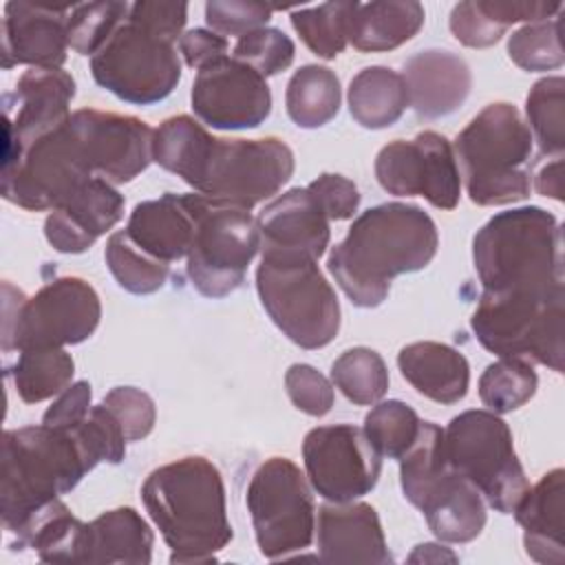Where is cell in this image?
<instances>
[{
	"instance_id": "obj_1",
	"label": "cell",
	"mask_w": 565,
	"mask_h": 565,
	"mask_svg": "<svg viewBox=\"0 0 565 565\" xmlns=\"http://www.w3.org/2000/svg\"><path fill=\"white\" fill-rule=\"evenodd\" d=\"M124 457V430L104 404L71 428L40 424L7 430L0 470L4 527L18 534L38 510L71 492L99 461L119 463Z\"/></svg>"
},
{
	"instance_id": "obj_2",
	"label": "cell",
	"mask_w": 565,
	"mask_h": 565,
	"mask_svg": "<svg viewBox=\"0 0 565 565\" xmlns=\"http://www.w3.org/2000/svg\"><path fill=\"white\" fill-rule=\"evenodd\" d=\"M152 161L194 192L252 210L294 174V152L278 137H212L194 117H168L152 139Z\"/></svg>"
},
{
	"instance_id": "obj_3",
	"label": "cell",
	"mask_w": 565,
	"mask_h": 565,
	"mask_svg": "<svg viewBox=\"0 0 565 565\" xmlns=\"http://www.w3.org/2000/svg\"><path fill=\"white\" fill-rule=\"evenodd\" d=\"M435 221L411 203H382L362 212L331 249L327 267L358 307L386 300L391 280L424 269L437 254Z\"/></svg>"
},
{
	"instance_id": "obj_4",
	"label": "cell",
	"mask_w": 565,
	"mask_h": 565,
	"mask_svg": "<svg viewBox=\"0 0 565 565\" xmlns=\"http://www.w3.org/2000/svg\"><path fill=\"white\" fill-rule=\"evenodd\" d=\"M141 501L170 547V563H212L232 541L225 486L218 468L190 455L154 468Z\"/></svg>"
},
{
	"instance_id": "obj_5",
	"label": "cell",
	"mask_w": 565,
	"mask_h": 565,
	"mask_svg": "<svg viewBox=\"0 0 565 565\" xmlns=\"http://www.w3.org/2000/svg\"><path fill=\"white\" fill-rule=\"evenodd\" d=\"M472 260L486 294L565 289L561 223L536 205L494 214L472 238Z\"/></svg>"
},
{
	"instance_id": "obj_6",
	"label": "cell",
	"mask_w": 565,
	"mask_h": 565,
	"mask_svg": "<svg viewBox=\"0 0 565 565\" xmlns=\"http://www.w3.org/2000/svg\"><path fill=\"white\" fill-rule=\"evenodd\" d=\"M466 192L477 205H508L530 194L532 132L516 106L488 104L455 139Z\"/></svg>"
},
{
	"instance_id": "obj_7",
	"label": "cell",
	"mask_w": 565,
	"mask_h": 565,
	"mask_svg": "<svg viewBox=\"0 0 565 565\" xmlns=\"http://www.w3.org/2000/svg\"><path fill=\"white\" fill-rule=\"evenodd\" d=\"M399 461L404 497L424 512L430 532L446 543H468L486 525L481 492L459 475L444 448V428L422 422Z\"/></svg>"
},
{
	"instance_id": "obj_8",
	"label": "cell",
	"mask_w": 565,
	"mask_h": 565,
	"mask_svg": "<svg viewBox=\"0 0 565 565\" xmlns=\"http://www.w3.org/2000/svg\"><path fill=\"white\" fill-rule=\"evenodd\" d=\"M256 291L271 322L298 347H327L340 331V302L316 258L260 252Z\"/></svg>"
},
{
	"instance_id": "obj_9",
	"label": "cell",
	"mask_w": 565,
	"mask_h": 565,
	"mask_svg": "<svg viewBox=\"0 0 565 565\" xmlns=\"http://www.w3.org/2000/svg\"><path fill=\"white\" fill-rule=\"evenodd\" d=\"M563 318L565 289L547 296L481 291L470 327L490 353L532 360L563 373Z\"/></svg>"
},
{
	"instance_id": "obj_10",
	"label": "cell",
	"mask_w": 565,
	"mask_h": 565,
	"mask_svg": "<svg viewBox=\"0 0 565 565\" xmlns=\"http://www.w3.org/2000/svg\"><path fill=\"white\" fill-rule=\"evenodd\" d=\"M444 448L450 466L463 475L501 514H512L527 492L525 470L514 452L508 424L492 411L472 408L444 428Z\"/></svg>"
},
{
	"instance_id": "obj_11",
	"label": "cell",
	"mask_w": 565,
	"mask_h": 565,
	"mask_svg": "<svg viewBox=\"0 0 565 565\" xmlns=\"http://www.w3.org/2000/svg\"><path fill=\"white\" fill-rule=\"evenodd\" d=\"M194 232L188 249L192 287L207 298H223L241 287L260 252V232L249 210L190 192Z\"/></svg>"
},
{
	"instance_id": "obj_12",
	"label": "cell",
	"mask_w": 565,
	"mask_h": 565,
	"mask_svg": "<svg viewBox=\"0 0 565 565\" xmlns=\"http://www.w3.org/2000/svg\"><path fill=\"white\" fill-rule=\"evenodd\" d=\"M99 318V296L84 278L60 276L35 296L20 294L18 300H11L4 282L2 349L79 344L95 333Z\"/></svg>"
},
{
	"instance_id": "obj_13",
	"label": "cell",
	"mask_w": 565,
	"mask_h": 565,
	"mask_svg": "<svg viewBox=\"0 0 565 565\" xmlns=\"http://www.w3.org/2000/svg\"><path fill=\"white\" fill-rule=\"evenodd\" d=\"M93 79L115 97L148 106L166 99L181 79L174 42L126 18L90 55Z\"/></svg>"
},
{
	"instance_id": "obj_14",
	"label": "cell",
	"mask_w": 565,
	"mask_h": 565,
	"mask_svg": "<svg viewBox=\"0 0 565 565\" xmlns=\"http://www.w3.org/2000/svg\"><path fill=\"white\" fill-rule=\"evenodd\" d=\"M245 503L265 558H285L311 545L316 505L307 477L291 459L269 457L263 461L252 475Z\"/></svg>"
},
{
	"instance_id": "obj_15",
	"label": "cell",
	"mask_w": 565,
	"mask_h": 565,
	"mask_svg": "<svg viewBox=\"0 0 565 565\" xmlns=\"http://www.w3.org/2000/svg\"><path fill=\"white\" fill-rule=\"evenodd\" d=\"M90 177L95 174L66 121L33 139L15 161L2 166V196L31 212L55 210Z\"/></svg>"
},
{
	"instance_id": "obj_16",
	"label": "cell",
	"mask_w": 565,
	"mask_h": 565,
	"mask_svg": "<svg viewBox=\"0 0 565 565\" xmlns=\"http://www.w3.org/2000/svg\"><path fill=\"white\" fill-rule=\"evenodd\" d=\"M302 459L311 488L335 503L369 494L382 472L380 450L353 424L311 428L302 441Z\"/></svg>"
},
{
	"instance_id": "obj_17",
	"label": "cell",
	"mask_w": 565,
	"mask_h": 565,
	"mask_svg": "<svg viewBox=\"0 0 565 565\" xmlns=\"http://www.w3.org/2000/svg\"><path fill=\"white\" fill-rule=\"evenodd\" d=\"M377 183L395 196H424L439 210H452L461 194V174L450 141L424 130L415 139H395L375 157Z\"/></svg>"
},
{
	"instance_id": "obj_18",
	"label": "cell",
	"mask_w": 565,
	"mask_h": 565,
	"mask_svg": "<svg viewBox=\"0 0 565 565\" xmlns=\"http://www.w3.org/2000/svg\"><path fill=\"white\" fill-rule=\"evenodd\" d=\"M190 99L194 115L218 130L256 128L271 113L267 79L230 55L196 71Z\"/></svg>"
},
{
	"instance_id": "obj_19",
	"label": "cell",
	"mask_w": 565,
	"mask_h": 565,
	"mask_svg": "<svg viewBox=\"0 0 565 565\" xmlns=\"http://www.w3.org/2000/svg\"><path fill=\"white\" fill-rule=\"evenodd\" d=\"M68 126L90 172L108 183H128L152 161L154 130L132 115L79 108Z\"/></svg>"
},
{
	"instance_id": "obj_20",
	"label": "cell",
	"mask_w": 565,
	"mask_h": 565,
	"mask_svg": "<svg viewBox=\"0 0 565 565\" xmlns=\"http://www.w3.org/2000/svg\"><path fill=\"white\" fill-rule=\"evenodd\" d=\"M13 97L18 110L4 113L2 166L15 161L33 139L68 121L75 79L62 68H29L20 75Z\"/></svg>"
},
{
	"instance_id": "obj_21",
	"label": "cell",
	"mask_w": 565,
	"mask_h": 565,
	"mask_svg": "<svg viewBox=\"0 0 565 565\" xmlns=\"http://www.w3.org/2000/svg\"><path fill=\"white\" fill-rule=\"evenodd\" d=\"M68 4L9 2L2 20V66L62 68L68 49Z\"/></svg>"
},
{
	"instance_id": "obj_22",
	"label": "cell",
	"mask_w": 565,
	"mask_h": 565,
	"mask_svg": "<svg viewBox=\"0 0 565 565\" xmlns=\"http://www.w3.org/2000/svg\"><path fill=\"white\" fill-rule=\"evenodd\" d=\"M124 216V196L102 177L84 181L62 205L49 212L44 236L62 254L86 252Z\"/></svg>"
},
{
	"instance_id": "obj_23",
	"label": "cell",
	"mask_w": 565,
	"mask_h": 565,
	"mask_svg": "<svg viewBox=\"0 0 565 565\" xmlns=\"http://www.w3.org/2000/svg\"><path fill=\"white\" fill-rule=\"evenodd\" d=\"M318 552L324 563H373L393 561L373 505L358 501L324 503L318 510Z\"/></svg>"
},
{
	"instance_id": "obj_24",
	"label": "cell",
	"mask_w": 565,
	"mask_h": 565,
	"mask_svg": "<svg viewBox=\"0 0 565 565\" xmlns=\"http://www.w3.org/2000/svg\"><path fill=\"white\" fill-rule=\"evenodd\" d=\"M260 252L320 258L329 247V218L309 188H291L263 207L256 218Z\"/></svg>"
},
{
	"instance_id": "obj_25",
	"label": "cell",
	"mask_w": 565,
	"mask_h": 565,
	"mask_svg": "<svg viewBox=\"0 0 565 565\" xmlns=\"http://www.w3.org/2000/svg\"><path fill=\"white\" fill-rule=\"evenodd\" d=\"M408 106L424 119L455 113L468 97L472 73L463 57L446 49H426L404 62Z\"/></svg>"
},
{
	"instance_id": "obj_26",
	"label": "cell",
	"mask_w": 565,
	"mask_h": 565,
	"mask_svg": "<svg viewBox=\"0 0 565 565\" xmlns=\"http://www.w3.org/2000/svg\"><path fill=\"white\" fill-rule=\"evenodd\" d=\"M523 527V545L532 561L545 565L565 563V472L554 468L541 477L534 488H527L523 499L512 510Z\"/></svg>"
},
{
	"instance_id": "obj_27",
	"label": "cell",
	"mask_w": 565,
	"mask_h": 565,
	"mask_svg": "<svg viewBox=\"0 0 565 565\" xmlns=\"http://www.w3.org/2000/svg\"><path fill=\"white\" fill-rule=\"evenodd\" d=\"M124 232L139 249L168 265L188 256L194 232L190 194L166 192L161 199L137 203Z\"/></svg>"
},
{
	"instance_id": "obj_28",
	"label": "cell",
	"mask_w": 565,
	"mask_h": 565,
	"mask_svg": "<svg viewBox=\"0 0 565 565\" xmlns=\"http://www.w3.org/2000/svg\"><path fill=\"white\" fill-rule=\"evenodd\" d=\"M397 366L419 395L437 404H455L468 393V360L448 344L430 340L406 344L397 353Z\"/></svg>"
},
{
	"instance_id": "obj_29",
	"label": "cell",
	"mask_w": 565,
	"mask_h": 565,
	"mask_svg": "<svg viewBox=\"0 0 565 565\" xmlns=\"http://www.w3.org/2000/svg\"><path fill=\"white\" fill-rule=\"evenodd\" d=\"M154 534L135 508H115L84 523L79 563H130L152 561Z\"/></svg>"
},
{
	"instance_id": "obj_30",
	"label": "cell",
	"mask_w": 565,
	"mask_h": 565,
	"mask_svg": "<svg viewBox=\"0 0 565 565\" xmlns=\"http://www.w3.org/2000/svg\"><path fill=\"white\" fill-rule=\"evenodd\" d=\"M424 24V7L415 0L406 2H358L351 18L349 42L362 53H380L408 42Z\"/></svg>"
},
{
	"instance_id": "obj_31",
	"label": "cell",
	"mask_w": 565,
	"mask_h": 565,
	"mask_svg": "<svg viewBox=\"0 0 565 565\" xmlns=\"http://www.w3.org/2000/svg\"><path fill=\"white\" fill-rule=\"evenodd\" d=\"M406 106V82L388 66H366L349 84V110L362 128H388L404 115Z\"/></svg>"
},
{
	"instance_id": "obj_32",
	"label": "cell",
	"mask_w": 565,
	"mask_h": 565,
	"mask_svg": "<svg viewBox=\"0 0 565 565\" xmlns=\"http://www.w3.org/2000/svg\"><path fill=\"white\" fill-rule=\"evenodd\" d=\"M340 79L320 64L300 66L285 93V106L291 121L300 128H320L329 124L340 110Z\"/></svg>"
},
{
	"instance_id": "obj_33",
	"label": "cell",
	"mask_w": 565,
	"mask_h": 565,
	"mask_svg": "<svg viewBox=\"0 0 565 565\" xmlns=\"http://www.w3.org/2000/svg\"><path fill=\"white\" fill-rule=\"evenodd\" d=\"M75 362L64 347L22 349L11 369L13 386L22 402L38 404L60 395L73 380Z\"/></svg>"
},
{
	"instance_id": "obj_34",
	"label": "cell",
	"mask_w": 565,
	"mask_h": 565,
	"mask_svg": "<svg viewBox=\"0 0 565 565\" xmlns=\"http://www.w3.org/2000/svg\"><path fill=\"white\" fill-rule=\"evenodd\" d=\"M358 2H324L291 13V24L300 40L322 60H333L349 44L351 18Z\"/></svg>"
},
{
	"instance_id": "obj_35",
	"label": "cell",
	"mask_w": 565,
	"mask_h": 565,
	"mask_svg": "<svg viewBox=\"0 0 565 565\" xmlns=\"http://www.w3.org/2000/svg\"><path fill=\"white\" fill-rule=\"evenodd\" d=\"M335 388L353 404L369 406L384 397L388 371L382 355L369 347L347 349L331 366Z\"/></svg>"
},
{
	"instance_id": "obj_36",
	"label": "cell",
	"mask_w": 565,
	"mask_h": 565,
	"mask_svg": "<svg viewBox=\"0 0 565 565\" xmlns=\"http://www.w3.org/2000/svg\"><path fill=\"white\" fill-rule=\"evenodd\" d=\"M104 258L117 285L137 296L159 291L170 274L168 263L157 260L143 249H139L124 230L110 234Z\"/></svg>"
},
{
	"instance_id": "obj_37",
	"label": "cell",
	"mask_w": 565,
	"mask_h": 565,
	"mask_svg": "<svg viewBox=\"0 0 565 565\" xmlns=\"http://www.w3.org/2000/svg\"><path fill=\"white\" fill-rule=\"evenodd\" d=\"M539 377L530 362L516 358H499L488 364L479 377V397L488 411L512 413L536 393Z\"/></svg>"
},
{
	"instance_id": "obj_38",
	"label": "cell",
	"mask_w": 565,
	"mask_h": 565,
	"mask_svg": "<svg viewBox=\"0 0 565 565\" xmlns=\"http://www.w3.org/2000/svg\"><path fill=\"white\" fill-rule=\"evenodd\" d=\"M525 113L541 154L561 157L565 148V79L561 75L539 79L527 93Z\"/></svg>"
},
{
	"instance_id": "obj_39",
	"label": "cell",
	"mask_w": 565,
	"mask_h": 565,
	"mask_svg": "<svg viewBox=\"0 0 565 565\" xmlns=\"http://www.w3.org/2000/svg\"><path fill=\"white\" fill-rule=\"evenodd\" d=\"M419 424L422 419L408 404L399 399H388L375 404L369 411V415L364 417V433L382 457L399 459L415 441Z\"/></svg>"
},
{
	"instance_id": "obj_40",
	"label": "cell",
	"mask_w": 565,
	"mask_h": 565,
	"mask_svg": "<svg viewBox=\"0 0 565 565\" xmlns=\"http://www.w3.org/2000/svg\"><path fill=\"white\" fill-rule=\"evenodd\" d=\"M128 2L75 4L68 15V46L79 55H95L115 29L128 18Z\"/></svg>"
},
{
	"instance_id": "obj_41",
	"label": "cell",
	"mask_w": 565,
	"mask_h": 565,
	"mask_svg": "<svg viewBox=\"0 0 565 565\" xmlns=\"http://www.w3.org/2000/svg\"><path fill=\"white\" fill-rule=\"evenodd\" d=\"M510 60L523 71H550L563 64L558 20H539L516 29L508 40Z\"/></svg>"
},
{
	"instance_id": "obj_42",
	"label": "cell",
	"mask_w": 565,
	"mask_h": 565,
	"mask_svg": "<svg viewBox=\"0 0 565 565\" xmlns=\"http://www.w3.org/2000/svg\"><path fill=\"white\" fill-rule=\"evenodd\" d=\"M294 53L296 46L289 35L274 26H260L238 38L232 57L252 66L263 77H269L289 68L294 62Z\"/></svg>"
},
{
	"instance_id": "obj_43",
	"label": "cell",
	"mask_w": 565,
	"mask_h": 565,
	"mask_svg": "<svg viewBox=\"0 0 565 565\" xmlns=\"http://www.w3.org/2000/svg\"><path fill=\"white\" fill-rule=\"evenodd\" d=\"M450 31L461 44L472 49H486L503 38L508 24L497 13L494 0H475L452 7Z\"/></svg>"
},
{
	"instance_id": "obj_44",
	"label": "cell",
	"mask_w": 565,
	"mask_h": 565,
	"mask_svg": "<svg viewBox=\"0 0 565 565\" xmlns=\"http://www.w3.org/2000/svg\"><path fill=\"white\" fill-rule=\"evenodd\" d=\"M102 404L121 426L126 441H139L150 435L157 419V408L152 397L141 388L115 386L104 395Z\"/></svg>"
},
{
	"instance_id": "obj_45",
	"label": "cell",
	"mask_w": 565,
	"mask_h": 565,
	"mask_svg": "<svg viewBox=\"0 0 565 565\" xmlns=\"http://www.w3.org/2000/svg\"><path fill=\"white\" fill-rule=\"evenodd\" d=\"M285 388L291 404L313 417H322L333 406L331 382L309 364H291L285 373Z\"/></svg>"
},
{
	"instance_id": "obj_46",
	"label": "cell",
	"mask_w": 565,
	"mask_h": 565,
	"mask_svg": "<svg viewBox=\"0 0 565 565\" xmlns=\"http://www.w3.org/2000/svg\"><path fill=\"white\" fill-rule=\"evenodd\" d=\"M271 18V9L256 2H218L212 0L205 4V20L210 29L218 35H247L260 26H265Z\"/></svg>"
},
{
	"instance_id": "obj_47",
	"label": "cell",
	"mask_w": 565,
	"mask_h": 565,
	"mask_svg": "<svg viewBox=\"0 0 565 565\" xmlns=\"http://www.w3.org/2000/svg\"><path fill=\"white\" fill-rule=\"evenodd\" d=\"M309 192L316 196L318 205L329 221H347L358 212L360 192L358 185L342 174H320L309 185Z\"/></svg>"
},
{
	"instance_id": "obj_48",
	"label": "cell",
	"mask_w": 565,
	"mask_h": 565,
	"mask_svg": "<svg viewBox=\"0 0 565 565\" xmlns=\"http://www.w3.org/2000/svg\"><path fill=\"white\" fill-rule=\"evenodd\" d=\"M128 18L148 26L150 31L168 38L170 42L181 40V31L188 20V4L185 2H150L139 0L130 4Z\"/></svg>"
},
{
	"instance_id": "obj_49",
	"label": "cell",
	"mask_w": 565,
	"mask_h": 565,
	"mask_svg": "<svg viewBox=\"0 0 565 565\" xmlns=\"http://www.w3.org/2000/svg\"><path fill=\"white\" fill-rule=\"evenodd\" d=\"M90 399H93V391H90V384L86 380L68 384L60 393V397L46 408V413L42 417V424L55 426V428L77 426L90 413V408H93Z\"/></svg>"
},
{
	"instance_id": "obj_50",
	"label": "cell",
	"mask_w": 565,
	"mask_h": 565,
	"mask_svg": "<svg viewBox=\"0 0 565 565\" xmlns=\"http://www.w3.org/2000/svg\"><path fill=\"white\" fill-rule=\"evenodd\" d=\"M179 51L190 68H203L205 64L227 55V40L207 29H190L179 40Z\"/></svg>"
},
{
	"instance_id": "obj_51",
	"label": "cell",
	"mask_w": 565,
	"mask_h": 565,
	"mask_svg": "<svg viewBox=\"0 0 565 565\" xmlns=\"http://www.w3.org/2000/svg\"><path fill=\"white\" fill-rule=\"evenodd\" d=\"M563 161L561 157H552L534 177V188L543 196H552L556 201H563Z\"/></svg>"
},
{
	"instance_id": "obj_52",
	"label": "cell",
	"mask_w": 565,
	"mask_h": 565,
	"mask_svg": "<svg viewBox=\"0 0 565 565\" xmlns=\"http://www.w3.org/2000/svg\"><path fill=\"white\" fill-rule=\"evenodd\" d=\"M411 563H444V561H450L455 563L457 556L444 547V545H437V543H422L415 547V552L408 556Z\"/></svg>"
}]
</instances>
